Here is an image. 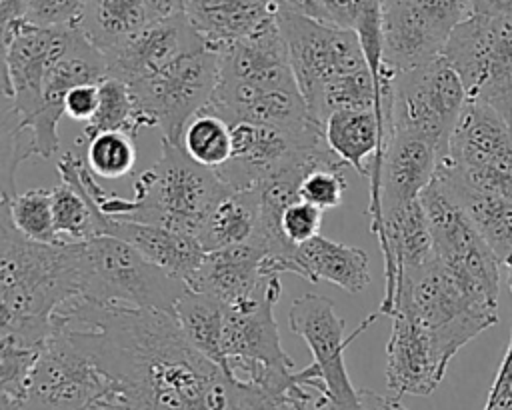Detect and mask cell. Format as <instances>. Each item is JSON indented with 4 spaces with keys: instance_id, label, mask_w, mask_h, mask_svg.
Returning a JSON list of instances; mask_svg holds the SVG:
<instances>
[{
    "instance_id": "obj_42",
    "label": "cell",
    "mask_w": 512,
    "mask_h": 410,
    "mask_svg": "<svg viewBox=\"0 0 512 410\" xmlns=\"http://www.w3.org/2000/svg\"><path fill=\"white\" fill-rule=\"evenodd\" d=\"M474 14L512 18V0H472Z\"/></svg>"
},
{
    "instance_id": "obj_26",
    "label": "cell",
    "mask_w": 512,
    "mask_h": 410,
    "mask_svg": "<svg viewBox=\"0 0 512 410\" xmlns=\"http://www.w3.org/2000/svg\"><path fill=\"white\" fill-rule=\"evenodd\" d=\"M260 232V200L256 190H228L210 210L196 238L204 252L250 242Z\"/></svg>"
},
{
    "instance_id": "obj_23",
    "label": "cell",
    "mask_w": 512,
    "mask_h": 410,
    "mask_svg": "<svg viewBox=\"0 0 512 410\" xmlns=\"http://www.w3.org/2000/svg\"><path fill=\"white\" fill-rule=\"evenodd\" d=\"M290 274L308 282H330L350 294L362 292L372 280L370 260L362 248L334 242L322 234L296 246Z\"/></svg>"
},
{
    "instance_id": "obj_31",
    "label": "cell",
    "mask_w": 512,
    "mask_h": 410,
    "mask_svg": "<svg viewBox=\"0 0 512 410\" xmlns=\"http://www.w3.org/2000/svg\"><path fill=\"white\" fill-rule=\"evenodd\" d=\"M6 206L12 224L30 240L46 244H62L56 236L52 214V190L32 188L10 198H0Z\"/></svg>"
},
{
    "instance_id": "obj_25",
    "label": "cell",
    "mask_w": 512,
    "mask_h": 410,
    "mask_svg": "<svg viewBox=\"0 0 512 410\" xmlns=\"http://www.w3.org/2000/svg\"><path fill=\"white\" fill-rule=\"evenodd\" d=\"M60 182L52 190V214L56 236L62 244H82L106 234L108 216L78 182L70 158L64 152L56 164Z\"/></svg>"
},
{
    "instance_id": "obj_19",
    "label": "cell",
    "mask_w": 512,
    "mask_h": 410,
    "mask_svg": "<svg viewBox=\"0 0 512 410\" xmlns=\"http://www.w3.org/2000/svg\"><path fill=\"white\" fill-rule=\"evenodd\" d=\"M438 162L440 154L432 144L418 136L394 130L384 152L380 174L382 216L418 200L432 182Z\"/></svg>"
},
{
    "instance_id": "obj_24",
    "label": "cell",
    "mask_w": 512,
    "mask_h": 410,
    "mask_svg": "<svg viewBox=\"0 0 512 410\" xmlns=\"http://www.w3.org/2000/svg\"><path fill=\"white\" fill-rule=\"evenodd\" d=\"M434 178L466 212L482 240L504 266L512 256V200L474 190L440 166L436 168Z\"/></svg>"
},
{
    "instance_id": "obj_36",
    "label": "cell",
    "mask_w": 512,
    "mask_h": 410,
    "mask_svg": "<svg viewBox=\"0 0 512 410\" xmlns=\"http://www.w3.org/2000/svg\"><path fill=\"white\" fill-rule=\"evenodd\" d=\"M88 0H26L24 20L44 28H80Z\"/></svg>"
},
{
    "instance_id": "obj_17",
    "label": "cell",
    "mask_w": 512,
    "mask_h": 410,
    "mask_svg": "<svg viewBox=\"0 0 512 410\" xmlns=\"http://www.w3.org/2000/svg\"><path fill=\"white\" fill-rule=\"evenodd\" d=\"M106 76L108 66L104 54L78 32L68 52L48 70L42 90V108L28 124L34 134L38 156L54 158L60 152L58 122L66 116L64 102L68 92L82 84H100Z\"/></svg>"
},
{
    "instance_id": "obj_7",
    "label": "cell",
    "mask_w": 512,
    "mask_h": 410,
    "mask_svg": "<svg viewBox=\"0 0 512 410\" xmlns=\"http://www.w3.org/2000/svg\"><path fill=\"white\" fill-rule=\"evenodd\" d=\"M278 26L286 42L288 62L312 116L320 120L324 92L336 80L368 68L362 44L352 30L328 26L280 6Z\"/></svg>"
},
{
    "instance_id": "obj_22",
    "label": "cell",
    "mask_w": 512,
    "mask_h": 410,
    "mask_svg": "<svg viewBox=\"0 0 512 410\" xmlns=\"http://www.w3.org/2000/svg\"><path fill=\"white\" fill-rule=\"evenodd\" d=\"M106 234L122 238L152 264H156L170 276L180 278L186 284L198 272L206 256L202 244L194 234L158 224L108 218Z\"/></svg>"
},
{
    "instance_id": "obj_33",
    "label": "cell",
    "mask_w": 512,
    "mask_h": 410,
    "mask_svg": "<svg viewBox=\"0 0 512 410\" xmlns=\"http://www.w3.org/2000/svg\"><path fill=\"white\" fill-rule=\"evenodd\" d=\"M42 348L44 344L36 346L0 336V400L20 402L24 398Z\"/></svg>"
},
{
    "instance_id": "obj_43",
    "label": "cell",
    "mask_w": 512,
    "mask_h": 410,
    "mask_svg": "<svg viewBox=\"0 0 512 410\" xmlns=\"http://www.w3.org/2000/svg\"><path fill=\"white\" fill-rule=\"evenodd\" d=\"M26 0H0V26H10L18 20H24Z\"/></svg>"
},
{
    "instance_id": "obj_13",
    "label": "cell",
    "mask_w": 512,
    "mask_h": 410,
    "mask_svg": "<svg viewBox=\"0 0 512 410\" xmlns=\"http://www.w3.org/2000/svg\"><path fill=\"white\" fill-rule=\"evenodd\" d=\"M474 14L472 0H394L384 4V62L408 72L442 56L454 28Z\"/></svg>"
},
{
    "instance_id": "obj_11",
    "label": "cell",
    "mask_w": 512,
    "mask_h": 410,
    "mask_svg": "<svg viewBox=\"0 0 512 410\" xmlns=\"http://www.w3.org/2000/svg\"><path fill=\"white\" fill-rule=\"evenodd\" d=\"M420 200L430 222L436 258L478 300L498 306L502 264L466 212L436 178H432Z\"/></svg>"
},
{
    "instance_id": "obj_15",
    "label": "cell",
    "mask_w": 512,
    "mask_h": 410,
    "mask_svg": "<svg viewBox=\"0 0 512 410\" xmlns=\"http://www.w3.org/2000/svg\"><path fill=\"white\" fill-rule=\"evenodd\" d=\"M80 28H44L18 20L2 28V98L20 114L24 126L42 108L48 70L68 52Z\"/></svg>"
},
{
    "instance_id": "obj_30",
    "label": "cell",
    "mask_w": 512,
    "mask_h": 410,
    "mask_svg": "<svg viewBox=\"0 0 512 410\" xmlns=\"http://www.w3.org/2000/svg\"><path fill=\"white\" fill-rule=\"evenodd\" d=\"M100 102L96 108V114L90 122L84 124V130L78 138V142H88L96 134L102 132H126L130 136H138L142 130L136 116L134 96L126 82L106 76L100 84Z\"/></svg>"
},
{
    "instance_id": "obj_28",
    "label": "cell",
    "mask_w": 512,
    "mask_h": 410,
    "mask_svg": "<svg viewBox=\"0 0 512 410\" xmlns=\"http://www.w3.org/2000/svg\"><path fill=\"white\" fill-rule=\"evenodd\" d=\"M174 316L190 344L226 372V360L222 352L224 304L214 296L188 288L178 300Z\"/></svg>"
},
{
    "instance_id": "obj_39",
    "label": "cell",
    "mask_w": 512,
    "mask_h": 410,
    "mask_svg": "<svg viewBox=\"0 0 512 410\" xmlns=\"http://www.w3.org/2000/svg\"><path fill=\"white\" fill-rule=\"evenodd\" d=\"M100 102V88L98 84H82L68 92L64 102V114L78 122H90L96 114Z\"/></svg>"
},
{
    "instance_id": "obj_18",
    "label": "cell",
    "mask_w": 512,
    "mask_h": 410,
    "mask_svg": "<svg viewBox=\"0 0 512 410\" xmlns=\"http://www.w3.org/2000/svg\"><path fill=\"white\" fill-rule=\"evenodd\" d=\"M386 344V386L394 396H428L442 382L448 366L442 362L426 326L408 310L392 316Z\"/></svg>"
},
{
    "instance_id": "obj_32",
    "label": "cell",
    "mask_w": 512,
    "mask_h": 410,
    "mask_svg": "<svg viewBox=\"0 0 512 410\" xmlns=\"http://www.w3.org/2000/svg\"><path fill=\"white\" fill-rule=\"evenodd\" d=\"M136 164L134 136L102 132L86 142V166L96 178L116 180L128 176Z\"/></svg>"
},
{
    "instance_id": "obj_38",
    "label": "cell",
    "mask_w": 512,
    "mask_h": 410,
    "mask_svg": "<svg viewBox=\"0 0 512 410\" xmlns=\"http://www.w3.org/2000/svg\"><path fill=\"white\" fill-rule=\"evenodd\" d=\"M482 410H512V336Z\"/></svg>"
},
{
    "instance_id": "obj_40",
    "label": "cell",
    "mask_w": 512,
    "mask_h": 410,
    "mask_svg": "<svg viewBox=\"0 0 512 410\" xmlns=\"http://www.w3.org/2000/svg\"><path fill=\"white\" fill-rule=\"evenodd\" d=\"M358 398H360V410H408L398 396L390 394H378L374 390H366L360 388L358 390Z\"/></svg>"
},
{
    "instance_id": "obj_27",
    "label": "cell",
    "mask_w": 512,
    "mask_h": 410,
    "mask_svg": "<svg viewBox=\"0 0 512 410\" xmlns=\"http://www.w3.org/2000/svg\"><path fill=\"white\" fill-rule=\"evenodd\" d=\"M150 22L154 20L146 0H88L80 32L94 48L108 54L142 32Z\"/></svg>"
},
{
    "instance_id": "obj_1",
    "label": "cell",
    "mask_w": 512,
    "mask_h": 410,
    "mask_svg": "<svg viewBox=\"0 0 512 410\" xmlns=\"http://www.w3.org/2000/svg\"><path fill=\"white\" fill-rule=\"evenodd\" d=\"M52 326L110 380V408L280 410L264 390L196 350L170 312L76 300Z\"/></svg>"
},
{
    "instance_id": "obj_37",
    "label": "cell",
    "mask_w": 512,
    "mask_h": 410,
    "mask_svg": "<svg viewBox=\"0 0 512 410\" xmlns=\"http://www.w3.org/2000/svg\"><path fill=\"white\" fill-rule=\"evenodd\" d=\"M324 210L306 200H296L284 208L280 216V230L292 246H300L320 234Z\"/></svg>"
},
{
    "instance_id": "obj_45",
    "label": "cell",
    "mask_w": 512,
    "mask_h": 410,
    "mask_svg": "<svg viewBox=\"0 0 512 410\" xmlns=\"http://www.w3.org/2000/svg\"><path fill=\"white\" fill-rule=\"evenodd\" d=\"M504 268H506V272H510V274H512V256H510V260L504 264Z\"/></svg>"
},
{
    "instance_id": "obj_5",
    "label": "cell",
    "mask_w": 512,
    "mask_h": 410,
    "mask_svg": "<svg viewBox=\"0 0 512 410\" xmlns=\"http://www.w3.org/2000/svg\"><path fill=\"white\" fill-rule=\"evenodd\" d=\"M82 300L174 314L188 284L170 276L116 236L82 242Z\"/></svg>"
},
{
    "instance_id": "obj_10",
    "label": "cell",
    "mask_w": 512,
    "mask_h": 410,
    "mask_svg": "<svg viewBox=\"0 0 512 410\" xmlns=\"http://www.w3.org/2000/svg\"><path fill=\"white\" fill-rule=\"evenodd\" d=\"M468 96L444 56L396 76L392 132H406L432 144L440 158L448 150Z\"/></svg>"
},
{
    "instance_id": "obj_21",
    "label": "cell",
    "mask_w": 512,
    "mask_h": 410,
    "mask_svg": "<svg viewBox=\"0 0 512 410\" xmlns=\"http://www.w3.org/2000/svg\"><path fill=\"white\" fill-rule=\"evenodd\" d=\"M282 0H188L186 16L208 48L220 50L278 18Z\"/></svg>"
},
{
    "instance_id": "obj_48",
    "label": "cell",
    "mask_w": 512,
    "mask_h": 410,
    "mask_svg": "<svg viewBox=\"0 0 512 410\" xmlns=\"http://www.w3.org/2000/svg\"><path fill=\"white\" fill-rule=\"evenodd\" d=\"M386 2H394V0H384V4H386Z\"/></svg>"
},
{
    "instance_id": "obj_35",
    "label": "cell",
    "mask_w": 512,
    "mask_h": 410,
    "mask_svg": "<svg viewBox=\"0 0 512 410\" xmlns=\"http://www.w3.org/2000/svg\"><path fill=\"white\" fill-rule=\"evenodd\" d=\"M344 168H318L306 174L300 184V198L320 210L338 208L344 200Z\"/></svg>"
},
{
    "instance_id": "obj_14",
    "label": "cell",
    "mask_w": 512,
    "mask_h": 410,
    "mask_svg": "<svg viewBox=\"0 0 512 410\" xmlns=\"http://www.w3.org/2000/svg\"><path fill=\"white\" fill-rule=\"evenodd\" d=\"M380 312L366 316L360 326L344 338V320L336 312V304L318 294L298 296L288 310V324L312 352V364L318 368L324 384V408L328 410H360L358 390L352 386L344 364V350L360 336Z\"/></svg>"
},
{
    "instance_id": "obj_34",
    "label": "cell",
    "mask_w": 512,
    "mask_h": 410,
    "mask_svg": "<svg viewBox=\"0 0 512 410\" xmlns=\"http://www.w3.org/2000/svg\"><path fill=\"white\" fill-rule=\"evenodd\" d=\"M282 4L316 22L352 32L362 20L384 10V0H282Z\"/></svg>"
},
{
    "instance_id": "obj_29",
    "label": "cell",
    "mask_w": 512,
    "mask_h": 410,
    "mask_svg": "<svg viewBox=\"0 0 512 410\" xmlns=\"http://www.w3.org/2000/svg\"><path fill=\"white\" fill-rule=\"evenodd\" d=\"M182 146L194 162L216 172L232 154L230 124L210 108H204L186 124Z\"/></svg>"
},
{
    "instance_id": "obj_6",
    "label": "cell",
    "mask_w": 512,
    "mask_h": 410,
    "mask_svg": "<svg viewBox=\"0 0 512 410\" xmlns=\"http://www.w3.org/2000/svg\"><path fill=\"white\" fill-rule=\"evenodd\" d=\"M442 56L468 100L492 106L512 126V18L472 14L454 28Z\"/></svg>"
},
{
    "instance_id": "obj_12",
    "label": "cell",
    "mask_w": 512,
    "mask_h": 410,
    "mask_svg": "<svg viewBox=\"0 0 512 410\" xmlns=\"http://www.w3.org/2000/svg\"><path fill=\"white\" fill-rule=\"evenodd\" d=\"M110 380L60 330L46 340L32 370L20 410H102L110 408ZM10 402V400H4Z\"/></svg>"
},
{
    "instance_id": "obj_4",
    "label": "cell",
    "mask_w": 512,
    "mask_h": 410,
    "mask_svg": "<svg viewBox=\"0 0 512 410\" xmlns=\"http://www.w3.org/2000/svg\"><path fill=\"white\" fill-rule=\"evenodd\" d=\"M398 308L426 326L446 366L462 346L498 322L496 306L478 300L436 254L420 270L398 278L394 312Z\"/></svg>"
},
{
    "instance_id": "obj_16",
    "label": "cell",
    "mask_w": 512,
    "mask_h": 410,
    "mask_svg": "<svg viewBox=\"0 0 512 410\" xmlns=\"http://www.w3.org/2000/svg\"><path fill=\"white\" fill-rule=\"evenodd\" d=\"M206 48L186 12L154 20L120 48L104 54L108 76L126 84L148 80L182 56Z\"/></svg>"
},
{
    "instance_id": "obj_41",
    "label": "cell",
    "mask_w": 512,
    "mask_h": 410,
    "mask_svg": "<svg viewBox=\"0 0 512 410\" xmlns=\"http://www.w3.org/2000/svg\"><path fill=\"white\" fill-rule=\"evenodd\" d=\"M186 4L188 0H146L152 20H162V18L182 14L186 10Z\"/></svg>"
},
{
    "instance_id": "obj_20",
    "label": "cell",
    "mask_w": 512,
    "mask_h": 410,
    "mask_svg": "<svg viewBox=\"0 0 512 410\" xmlns=\"http://www.w3.org/2000/svg\"><path fill=\"white\" fill-rule=\"evenodd\" d=\"M268 256L270 248L260 236L238 246L206 252L188 288L214 296L222 304H232L248 296L262 278L268 276L262 272V264Z\"/></svg>"
},
{
    "instance_id": "obj_9",
    "label": "cell",
    "mask_w": 512,
    "mask_h": 410,
    "mask_svg": "<svg viewBox=\"0 0 512 410\" xmlns=\"http://www.w3.org/2000/svg\"><path fill=\"white\" fill-rule=\"evenodd\" d=\"M438 166L474 190L512 200V126L492 106L466 100Z\"/></svg>"
},
{
    "instance_id": "obj_47",
    "label": "cell",
    "mask_w": 512,
    "mask_h": 410,
    "mask_svg": "<svg viewBox=\"0 0 512 410\" xmlns=\"http://www.w3.org/2000/svg\"><path fill=\"white\" fill-rule=\"evenodd\" d=\"M102 410H116V408H102Z\"/></svg>"
},
{
    "instance_id": "obj_46",
    "label": "cell",
    "mask_w": 512,
    "mask_h": 410,
    "mask_svg": "<svg viewBox=\"0 0 512 410\" xmlns=\"http://www.w3.org/2000/svg\"><path fill=\"white\" fill-rule=\"evenodd\" d=\"M288 410H294V408H288ZM306 410H322V408H306Z\"/></svg>"
},
{
    "instance_id": "obj_44",
    "label": "cell",
    "mask_w": 512,
    "mask_h": 410,
    "mask_svg": "<svg viewBox=\"0 0 512 410\" xmlns=\"http://www.w3.org/2000/svg\"><path fill=\"white\" fill-rule=\"evenodd\" d=\"M0 402H2V406H0L2 410H20V408H18L16 404H12V402H4V400H0Z\"/></svg>"
},
{
    "instance_id": "obj_3",
    "label": "cell",
    "mask_w": 512,
    "mask_h": 410,
    "mask_svg": "<svg viewBox=\"0 0 512 410\" xmlns=\"http://www.w3.org/2000/svg\"><path fill=\"white\" fill-rule=\"evenodd\" d=\"M78 182L108 218L158 224L194 236L230 190L214 170L194 162L182 144L168 140H162L160 158L136 176L130 200L98 184L84 160L78 164Z\"/></svg>"
},
{
    "instance_id": "obj_8",
    "label": "cell",
    "mask_w": 512,
    "mask_h": 410,
    "mask_svg": "<svg viewBox=\"0 0 512 410\" xmlns=\"http://www.w3.org/2000/svg\"><path fill=\"white\" fill-rule=\"evenodd\" d=\"M218 82V52L200 48L160 74L128 84L140 128H158L162 140L182 144L186 124L204 110Z\"/></svg>"
},
{
    "instance_id": "obj_2",
    "label": "cell",
    "mask_w": 512,
    "mask_h": 410,
    "mask_svg": "<svg viewBox=\"0 0 512 410\" xmlns=\"http://www.w3.org/2000/svg\"><path fill=\"white\" fill-rule=\"evenodd\" d=\"M82 276V244L30 240L0 204V336L46 344L54 316L82 300Z\"/></svg>"
}]
</instances>
